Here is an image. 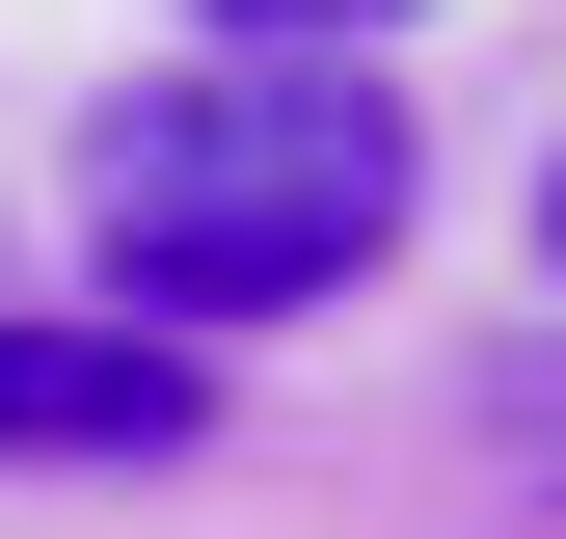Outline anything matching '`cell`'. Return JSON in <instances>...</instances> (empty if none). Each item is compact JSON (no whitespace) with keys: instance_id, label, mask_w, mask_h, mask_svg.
Masks as SVG:
<instances>
[{"instance_id":"6da1fadb","label":"cell","mask_w":566,"mask_h":539,"mask_svg":"<svg viewBox=\"0 0 566 539\" xmlns=\"http://www.w3.org/2000/svg\"><path fill=\"white\" fill-rule=\"evenodd\" d=\"M405 108L350 54H189L82 135V270L135 351H217V324H324L350 270H405Z\"/></svg>"},{"instance_id":"7a4b0ae2","label":"cell","mask_w":566,"mask_h":539,"mask_svg":"<svg viewBox=\"0 0 566 539\" xmlns=\"http://www.w3.org/2000/svg\"><path fill=\"white\" fill-rule=\"evenodd\" d=\"M217 432V351H135L108 297H0V458L28 486H163Z\"/></svg>"},{"instance_id":"277c9868","label":"cell","mask_w":566,"mask_h":539,"mask_svg":"<svg viewBox=\"0 0 566 539\" xmlns=\"http://www.w3.org/2000/svg\"><path fill=\"white\" fill-rule=\"evenodd\" d=\"M539 270H566V162H539Z\"/></svg>"},{"instance_id":"3957f363","label":"cell","mask_w":566,"mask_h":539,"mask_svg":"<svg viewBox=\"0 0 566 539\" xmlns=\"http://www.w3.org/2000/svg\"><path fill=\"white\" fill-rule=\"evenodd\" d=\"M217 54H350V28H405V0H189Z\"/></svg>"}]
</instances>
